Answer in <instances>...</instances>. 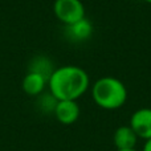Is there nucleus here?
I'll list each match as a JSON object with an SVG mask.
<instances>
[{
	"instance_id": "obj_10",
	"label": "nucleus",
	"mask_w": 151,
	"mask_h": 151,
	"mask_svg": "<svg viewBox=\"0 0 151 151\" xmlns=\"http://www.w3.org/2000/svg\"><path fill=\"white\" fill-rule=\"evenodd\" d=\"M39 107L42 110V111H47V113H53L55 110V106L57 104V99L52 96L50 93L48 94H40L39 96Z\"/></svg>"
},
{
	"instance_id": "obj_1",
	"label": "nucleus",
	"mask_w": 151,
	"mask_h": 151,
	"mask_svg": "<svg viewBox=\"0 0 151 151\" xmlns=\"http://www.w3.org/2000/svg\"><path fill=\"white\" fill-rule=\"evenodd\" d=\"M90 86L89 74L77 65H63L56 68L48 78L49 93L57 101H77L88 91Z\"/></svg>"
},
{
	"instance_id": "obj_2",
	"label": "nucleus",
	"mask_w": 151,
	"mask_h": 151,
	"mask_svg": "<svg viewBox=\"0 0 151 151\" xmlns=\"http://www.w3.org/2000/svg\"><path fill=\"white\" fill-rule=\"evenodd\" d=\"M91 97L101 109L117 110L125 105L127 99V89L121 80L113 76H104L93 83Z\"/></svg>"
},
{
	"instance_id": "obj_6",
	"label": "nucleus",
	"mask_w": 151,
	"mask_h": 151,
	"mask_svg": "<svg viewBox=\"0 0 151 151\" xmlns=\"http://www.w3.org/2000/svg\"><path fill=\"white\" fill-rule=\"evenodd\" d=\"M47 86L48 78L40 73H35V72H28L24 76L23 82H21V88H23L24 93L31 97H39L40 94L45 91Z\"/></svg>"
},
{
	"instance_id": "obj_8",
	"label": "nucleus",
	"mask_w": 151,
	"mask_h": 151,
	"mask_svg": "<svg viewBox=\"0 0 151 151\" xmlns=\"http://www.w3.org/2000/svg\"><path fill=\"white\" fill-rule=\"evenodd\" d=\"M91 33H93V25L86 17L72 25H66V36L72 41H85L91 36Z\"/></svg>"
},
{
	"instance_id": "obj_3",
	"label": "nucleus",
	"mask_w": 151,
	"mask_h": 151,
	"mask_svg": "<svg viewBox=\"0 0 151 151\" xmlns=\"http://www.w3.org/2000/svg\"><path fill=\"white\" fill-rule=\"evenodd\" d=\"M53 12L64 25H72L85 19V5L81 0H56Z\"/></svg>"
},
{
	"instance_id": "obj_12",
	"label": "nucleus",
	"mask_w": 151,
	"mask_h": 151,
	"mask_svg": "<svg viewBox=\"0 0 151 151\" xmlns=\"http://www.w3.org/2000/svg\"><path fill=\"white\" fill-rule=\"evenodd\" d=\"M115 151H137L135 149H131V150H115Z\"/></svg>"
},
{
	"instance_id": "obj_11",
	"label": "nucleus",
	"mask_w": 151,
	"mask_h": 151,
	"mask_svg": "<svg viewBox=\"0 0 151 151\" xmlns=\"http://www.w3.org/2000/svg\"><path fill=\"white\" fill-rule=\"evenodd\" d=\"M142 151H151V138L145 141V145H143V149H142Z\"/></svg>"
},
{
	"instance_id": "obj_5",
	"label": "nucleus",
	"mask_w": 151,
	"mask_h": 151,
	"mask_svg": "<svg viewBox=\"0 0 151 151\" xmlns=\"http://www.w3.org/2000/svg\"><path fill=\"white\" fill-rule=\"evenodd\" d=\"M53 114L60 123L72 125L77 122V119L80 118V106L77 101H73V99H61L56 104Z\"/></svg>"
},
{
	"instance_id": "obj_7",
	"label": "nucleus",
	"mask_w": 151,
	"mask_h": 151,
	"mask_svg": "<svg viewBox=\"0 0 151 151\" xmlns=\"http://www.w3.org/2000/svg\"><path fill=\"white\" fill-rule=\"evenodd\" d=\"M113 142H114V146L117 150H131L135 149L137 142H138V135L130 127V125L119 126L114 131Z\"/></svg>"
},
{
	"instance_id": "obj_9",
	"label": "nucleus",
	"mask_w": 151,
	"mask_h": 151,
	"mask_svg": "<svg viewBox=\"0 0 151 151\" xmlns=\"http://www.w3.org/2000/svg\"><path fill=\"white\" fill-rule=\"evenodd\" d=\"M55 66H53V63L45 56H37L29 64L28 72H35V73H40L44 77L49 78V76L52 74V72L55 70Z\"/></svg>"
},
{
	"instance_id": "obj_13",
	"label": "nucleus",
	"mask_w": 151,
	"mask_h": 151,
	"mask_svg": "<svg viewBox=\"0 0 151 151\" xmlns=\"http://www.w3.org/2000/svg\"><path fill=\"white\" fill-rule=\"evenodd\" d=\"M146 3H149V4H151V0H145Z\"/></svg>"
},
{
	"instance_id": "obj_4",
	"label": "nucleus",
	"mask_w": 151,
	"mask_h": 151,
	"mask_svg": "<svg viewBox=\"0 0 151 151\" xmlns=\"http://www.w3.org/2000/svg\"><path fill=\"white\" fill-rule=\"evenodd\" d=\"M130 127L135 131L138 138H151V107H141L135 110L130 117Z\"/></svg>"
}]
</instances>
